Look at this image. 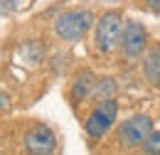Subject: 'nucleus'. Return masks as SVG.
Returning a JSON list of instances; mask_svg holds the SVG:
<instances>
[{
	"instance_id": "obj_4",
	"label": "nucleus",
	"mask_w": 160,
	"mask_h": 155,
	"mask_svg": "<svg viewBox=\"0 0 160 155\" xmlns=\"http://www.w3.org/2000/svg\"><path fill=\"white\" fill-rule=\"evenodd\" d=\"M150 133H153V121L143 113L131 116L128 121H123L118 126V138L123 145H143Z\"/></svg>"
},
{
	"instance_id": "obj_3",
	"label": "nucleus",
	"mask_w": 160,
	"mask_h": 155,
	"mask_svg": "<svg viewBox=\"0 0 160 155\" xmlns=\"http://www.w3.org/2000/svg\"><path fill=\"white\" fill-rule=\"evenodd\" d=\"M116 116H118V101H116V98L99 101V106L89 113L86 123H84V128H86V133H89L91 138H101L111 126H113Z\"/></svg>"
},
{
	"instance_id": "obj_9",
	"label": "nucleus",
	"mask_w": 160,
	"mask_h": 155,
	"mask_svg": "<svg viewBox=\"0 0 160 155\" xmlns=\"http://www.w3.org/2000/svg\"><path fill=\"white\" fill-rule=\"evenodd\" d=\"M118 91V84L113 81V79H96V84H94V91H91V96L96 98V101H106V98H113V94Z\"/></svg>"
},
{
	"instance_id": "obj_12",
	"label": "nucleus",
	"mask_w": 160,
	"mask_h": 155,
	"mask_svg": "<svg viewBox=\"0 0 160 155\" xmlns=\"http://www.w3.org/2000/svg\"><path fill=\"white\" fill-rule=\"evenodd\" d=\"M145 5H148L153 12H160V0H145Z\"/></svg>"
},
{
	"instance_id": "obj_11",
	"label": "nucleus",
	"mask_w": 160,
	"mask_h": 155,
	"mask_svg": "<svg viewBox=\"0 0 160 155\" xmlns=\"http://www.w3.org/2000/svg\"><path fill=\"white\" fill-rule=\"evenodd\" d=\"M22 0H0V15H10L20 8Z\"/></svg>"
},
{
	"instance_id": "obj_1",
	"label": "nucleus",
	"mask_w": 160,
	"mask_h": 155,
	"mask_svg": "<svg viewBox=\"0 0 160 155\" xmlns=\"http://www.w3.org/2000/svg\"><path fill=\"white\" fill-rule=\"evenodd\" d=\"M123 18H121L118 10H106L103 15L99 18L96 22V49L103 52V54H108V52H113L116 47L121 44V37H123Z\"/></svg>"
},
{
	"instance_id": "obj_10",
	"label": "nucleus",
	"mask_w": 160,
	"mask_h": 155,
	"mask_svg": "<svg viewBox=\"0 0 160 155\" xmlns=\"http://www.w3.org/2000/svg\"><path fill=\"white\" fill-rule=\"evenodd\" d=\"M143 148H145V153H148V155H160V131H153L150 136L145 138Z\"/></svg>"
},
{
	"instance_id": "obj_6",
	"label": "nucleus",
	"mask_w": 160,
	"mask_h": 155,
	"mask_svg": "<svg viewBox=\"0 0 160 155\" xmlns=\"http://www.w3.org/2000/svg\"><path fill=\"white\" fill-rule=\"evenodd\" d=\"M57 148V136L47 126H35L25 133V150L30 155H49Z\"/></svg>"
},
{
	"instance_id": "obj_5",
	"label": "nucleus",
	"mask_w": 160,
	"mask_h": 155,
	"mask_svg": "<svg viewBox=\"0 0 160 155\" xmlns=\"http://www.w3.org/2000/svg\"><path fill=\"white\" fill-rule=\"evenodd\" d=\"M121 47H123V54L128 59H138L145 47H148V32L140 22H126L123 25V37H121Z\"/></svg>"
},
{
	"instance_id": "obj_8",
	"label": "nucleus",
	"mask_w": 160,
	"mask_h": 155,
	"mask_svg": "<svg viewBox=\"0 0 160 155\" xmlns=\"http://www.w3.org/2000/svg\"><path fill=\"white\" fill-rule=\"evenodd\" d=\"M143 74L150 84H160V42L148 47L143 57Z\"/></svg>"
},
{
	"instance_id": "obj_7",
	"label": "nucleus",
	"mask_w": 160,
	"mask_h": 155,
	"mask_svg": "<svg viewBox=\"0 0 160 155\" xmlns=\"http://www.w3.org/2000/svg\"><path fill=\"white\" fill-rule=\"evenodd\" d=\"M94 84H96V74L91 72V69H81L79 74L74 77L72 81V91H69V96L72 101H84V98L91 96V91H94Z\"/></svg>"
},
{
	"instance_id": "obj_2",
	"label": "nucleus",
	"mask_w": 160,
	"mask_h": 155,
	"mask_svg": "<svg viewBox=\"0 0 160 155\" xmlns=\"http://www.w3.org/2000/svg\"><path fill=\"white\" fill-rule=\"evenodd\" d=\"M91 25H94V15L89 10H67L54 20V32L67 42H74L84 37Z\"/></svg>"
},
{
	"instance_id": "obj_13",
	"label": "nucleus",
	"mask_w": 160,
	"mask_h": 155,
	"mask_svg": "<svg viewBox=\"0 0 160 155\" xmlns=\"http://www.w3.org/2000/svg\"><path fill=\"white\" fill-rule=\"evenodd\" d=\"M8 94H0V111H8Z\"/></svg>"
}]
</instances>
